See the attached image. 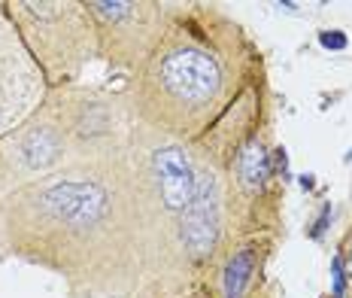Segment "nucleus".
I'll return each mask as SVG.
<instances>
[{
	"label": "nucleus",
	"instance_id": "nucleus-10",
	"mask_svg": "<svg viewBox=\"0 0 352 298\" xmlns=\"http://www.w3.org/2000/svg\"><path fill=\"white\" fill-rule=\"evenodd\" d=\"M343 271H346V280H349V286H352V235H349L346 253H343Z\"/></svg>",
	"mask_w": 352,
	"mask_h": 298
},
{
	"label": "nucleus",
	"instance_id": "nucleus-2",
	"mask_svg": "<svg viewBox=\"0 0 352 298\" xmlns=\"http://www.w3.org/2000/svg\"><path fill=\"white\" fill-rule=\"evenodd\" d=\"M264 76L267 61L243 21L219 3L182 0L155 52L122 92L140 125L195 143Z\"/></svg>",
	"mask_w": 352,
	"mask_h": 298
},
{
	"label": "nucleus",
	"instance_id": "nucleus-6",
	"mask_svg": "<svg viewBox=\"0 0 352 298\" xmlns=\"http://www.w3.org/2000/svg\"><path fill=\"white\" fill-rule=\"evenodd\" d=\"M98 34L100 61L134 76L179 16L182 0H82Z\"/></svg>",
	"mask_w": 352,
	"mask_h": 298
},
{
	"label": "nucleus",
	"instance_id": "nucleus-9",
	"mask_svg": "<svg viewBox=\"0 0 352 298\" xmlns=\"http://www.w3.org/2000/svg\"><path fill=\"white\" fill-rule=\"evenodd\" d=\"M283 235H246L237 237L210 277V292L216 298H252L267 265L270 253L280 246Z\"/></svg>",
	"mask_w": 352,
	"mask_h": 298
},
{
	"label": "nucleus",
	"instance_id": "nucleus-7",
	"mask_svg": "<svg viewBox=\"0 0 352 298\" xmlns=\"http://www.w3.org/2000/svg\"><path fill=\"white\" fill-rule=\"evenodd\" d=\"M73 164L76 158H73L67 137L58 125L55 113L43 100V107L34 116L0 134V201Z\"/></svg>",
	"mask_w": 352,
	"mask_h": 298
},
{
	"label": "nucleus",
	"instance_id": "nucleus-1",
	"mask_svg": "<svg viewBox=\"0 0 352 298\" xmlns=\"http://www.w3.org/2000/svg\"><path fill=\"white\" fill-rule=\"evenodd\" d=\"M6 259L55 274L73 298L134 295L152 265V235L131 152L73 164L6 195L0 262Z\"/></svg>",
	"mask_w": 352,
	"mask_h": 298
},
{
	"label": "nucleus",
	"instance_id": "nucleus-3",
	"mask_svg": "<svg viewBox=\"0 0 352 298\" xmlns=\"http://www.w3.org/2000/svg\"><path fill=\"white\" fill-rule=\"evenodd\" d=\"M6 12L49 89L79 85L85 70L100 61L82 0H6Z\"/></svg>",
	"mask_w": 352,
	"mask_h": 298
},
{
	"label": "nucleus",
	"instance_id": "nucleus-8",
	"mask_svg": "<svg viewBox=\"0 0 352 298\" xmlns=\"http://www.w3.org/2000/svg\"><path fill=\"white\" fill-rule=\"evenodd\" d=\"M49 85L43 79L36 61L19 37L6 0H0V134L34 116L43 107Z\"/></svg>",
	"mask_w": 352,
	"mask_h": 298
},
{
	"label": "nucleus",
	"instance_id": "nucleus-4",
	"mask_svg": "<svg viewBox=\"0 0 352 298\" xmlns=\"http://www.w3.org/2000/svg\"><path fill=\"white\" fill-rule=\"evenodd\" d=\"M49 110L67 137L76 164H104L124 158L134 147L137 122L124 92L94 89V85H64L49 89Z\"/></svg>",
	"mask_w": 352,
	"mask_h": 298
},
{
	"label": "nucleus",
	"instance_id": "nucleus-11",
	"mask_svg": "<svg viewBox=\"0 0 352 298\" xmlns=\"http://www.w3.org/2000/svg\"><path fill=\"white\" fill-rule=\"evenodd\" d=\"M186 298H216V295H212V292H210V286H197V289H195V292H188Z\"/></svg>",
	"mask_w": 352,
	"mask_h": 298
},
{
	"label": "nucleus",
	"instance_id": "nucleus-5",
	"mask_svg": "<svg viewBox=\"0 0 352 298\" xmlns=\"http://www.w3.org/2000/svg\"><path fill=\"white\" fill-rule=\"evenodd\" d=\"M234 237L283 235V183L276 177L274 122L261 125L225 164Z\"/></svg>",
	"mask_w": 352,
	"mask_h": 298
}]
</instances>
